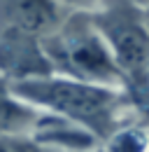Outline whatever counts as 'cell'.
Returning a JSON list of instances; mask_svg holds the SVG:
<instances>
[{
  "label": "cell",
  "instance_id": "277c9868",
  "mask_svg": "<svg viewBox=\"0 0 149 152\" xmlns=\"http://www.w3.org/2000/svg\"><path fill=\"white\" fill-rule=\"evenodd\" d=\"M70 10L65 0H0V33L44 40Z\"/></svg>",
  "mask_w": 149,
  "mask_h": 152
},
{
  "label": "cell",
  "instance_id": "9c48e42d",
  "mask_svg": "<svg viewBox=\"0 0 149 152\" xmlns=\"http://www.w3.org/2000/svg\"><path fill=\"white\" fill-rule=\"evenodd\" d=\"M44 152H63V150H49V148H44ZM93 152H103V145H100L98 150H93Z\"/></svg>",
  "mask_w": 149,
  "mask_h": 152
},
{
  "label": "cell",
  "instance_id": "5b68a950",
  "mask_svg": "<svg viewBox=\"0 0 149 152\" xmlns=\"http://www.w3.org/2000/svg\"><path fill=\"white\" fill-rule=\"evenodd\" d=\"M44 110L35 108L12 89V82L0 77V136L33 138L42 122Z\"/></svg>",
  "mask_w": 149,
  "mask_h": 152
},
{
  "label": "cell",
  "instance_id": "8fae6325",
  "mask_svg": "<svg viewBox=\"0 0 149 152\" xmlns=\"http://www.w3.org/2000/svg\"><path fill=\"white\" fill-rule=\"evenodd\" d=\"M145 2H149V0H145Z\"/></svg>",
  "mask_w": 149,
  "mask_h": 152
},
{
  "label": "cell",
  "instance_id": "6da1fadb",
  "mask_svg": "<svg viewBox=\"0 0 149 152\" xmlns=\"http://www.w3.org/2000/svg\"><path fill=\"white\" fill-rule=\"evenodd\" d=\"M12 89L35 108L82 126L100 145L128 119H135L133 103L119 87L72 80L63 75H47L12 82Z\"/></svg>",
  "mask_w": 149,
  "mask_h": 152
},
{
  "label": "cell",
  "instance_id": "3957f363",
  "mask_svg": "<svg viewBox=\"0 0 149 152\" xmlns=\"http://www.w3.org/2000/svg\"><path fill=\"white\" fill-rule=\"evenodd\" d=\"M42 47L54 75L124 89L114 56L89 7H72L61 26L42 40Z\"/></svg>",
  "mask_w": 149,
  "mask_h": 152
},
{
  "label": "cell",
  "instance_id": "30bf717a",
  "mask_svg": "<svg viewBox=\"0 0 149 152\" xmlns=\"http://www.w3.org/2000/svg\"><path fill=\"white\" fill-rule=\"evenodd\" d=\"M145 5H147V17H149V2H145Z\"/></svg>",
  "mask_w": 149,
  "mask_h": 152
},
{
  "label": "cell",
  "instance_id": "ba28073f",
  "mask_svg": "<svg viewBox=\"0 0 149 152\" xmlns=\"http://www.w3.org/2000/svg\"><path fill=\"white\" fill-rule=\"evenodd\" d=\"M70 7H93L98 0H65Z\"/></svg>",
  "mask_w": 149,
  "mask_h": 152
},
{
  "label": "cell",
  "instance_id": "7a4b0ae2",
  "mask_svg": "<svg viewBox=\"0 0 149 152\" xmlns=\"http://www.w3.org/2000/svg\"><path fill=\"white\" fill-rule=\"evenodd\" d=\"M91 10L133 103L135 119L149 113V17L145 0H98Z\"/></svg>",
  "mask_w": 149,
  "mask_h": 152
},
{
  "label": "cell",
  "instance_id": "8992f818",
  "mask_svg": "<svg viewBox=\"0 0 149 152\" xmlns=\"http://www.w3.org/2000/svg\"><path fill=\"white\" fill-rule=\"evenodd\" d=\"M103 152H149V126L140 119H128L103 143Z\"/></svg>",
  "mask_w": 149,
  "mask_h": 152
},
{
  "label": "cell",
  "instance_id": "52a82bcc",
  "mask_svg": "<svg viewBox=\"0 0 149 152\" xmlns=\"http://www.w3.org/2000/svg\"><path fill=\"white\" fill-rule=\"evenodd\" d=\"M0 152H44V148L28 136H0Z\"/></svg>",
  "mask_w": 149,
  "mask_h": 152
}]
</instances>
